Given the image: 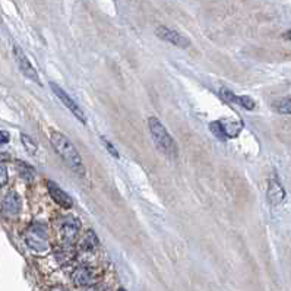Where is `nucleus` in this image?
<instances>
[{
	"instance_id": "obj_3",
	"label": "nucleus",
	"mask_w": 291,
	"mask_h": 291,
	"mask_svg": "<svg viewBox=\"0 0 291 291\" xmlns=\"http://www.w3.org/2000/svg\"><path fill=\"white\" fill-rule=\"evenodd\" d=\"M24 238L28 244V247L37 253H43V252H47L49 247H50V243H49V228L46 224L43 222H34L31 224L25 234H24Z\"/></svg>"
},
{
	"instance_id": "obj_16",
	"label": "nucleus",
	"mask_w": 291,
	"mask_h": 291,
	"mask_svg": "<svg viewBox=\"0 0 291 291\" xmlns=\"http://www.w3.org/2000/svg\"><path fill=\"white\" fill-rule=\"evenodd\" d=\"M273 109L276 113L279 114H285V116H290L291 113V106H290V98H282V100H276L273 103Z\"/></svg>"
},
{
	"instance_id": "obj_18",
	"label": "nucleus",
	"mask_w": 291,
	"mask_h": 291,
	"mask_svg": "<svg viewBox=\"0 0 291 291\" xmlns=\"http://www.w3.org/2000/svg\"><path fill=\"white\" fill-rule=\"evenodd\" d=\"M209 130H211L219 141H225V136H224V133H222V129H221V125H219L218 120L209 123Z\"/></svg>"
},
{
	"instance_id": "obj_24",
	"label": "nucleus",
	"mask_w": 291,
	"mask_h": 291,
	"mask_svg": "<svg viewBox=\"0 0 291 291\" xmlns=\"http://www.w3.org/2000/svg\"><path fill=\"white\" fill-rule=\"evenodd\" d=\"M117 291H126V290H125V288H119Z\"/></svg>"
},
{
	"instance_id": "obj_7",
	"label": "nucleus",
	"mask_w": 291,
	"mask_h": 291,
	"mask_svg": "<svg viewBox=\"0 0 291 291\" xmlns=\"http://www.w3.org/2000/svg\"><path fill=\"white\" fill-rule=\"evenodd\" d=\"M14 56H15V60H17V63H18L21 72H22L28 79H31L33 82L41 84L40 76H38V73H37V69H34L33 63L28 60V57H27V55L24 53V50H22L19 46H17V44L14 46Z\"/></svg>"
},
{
	"instance_id": "obj_2",
	"label": "nucleus",
	"mask_w": 291,
	"mask_h": 291,
	"mask_svg": "<svg viewBox=\"0 0 291 291\" xmlns=\"http://www.w3.org/2000/svg\"><path fill=\"white\" fill-rule=\"evenodd\" d=\"M148 127L151 132V136L157 145V148L167 155L168 158H177L179 155V148L173 139V136L168 133V130L164 127V125L157 119V117H149L148 119Z\"/></svg>"
},
{
	"instance_id": "obj_15",
	"label": "nucleus",
	"mask_w": 291,
	"mask_h": 291,
	"mask_svg": "<svg viewBox=\"0 0 291 291\" xmlns=\"http://www.w3.org/2000/svg\"><path fill=\"white\" fill-rule=\"evenodd\" d=\"M75 256H76L75 249L71 247V246H68V244L63 249H60V252H57V259H59L60 263H68V262L73 260Z\"/></svg>"
},
{
	"instance_id": "obj_12",
	"label": "nucleus",
	"mask_w": 291,
	"mask_h": 291,
	"mask_svg": "<svg viewBox=\"0 0 291 291\" xmlns=\"http://www.w3.org/2000/svg\"><path fill=\"white\" fill-rule=\"evenodd\" d=\"M218 122H219V125H221V129H222V133H224L225 139L238 136V133H240L241 129H243V122H240V120L222 119V120H218Z\"/></svg>"
},
{
	"instance_id": "obj_17",
	"label": "nucleus",
	"mask_w": 291,
	"mask_h": 291,
	"mask_svg": "<svg viewBox=\"0 0 291 291\" xmlns=\"http://www.w3.org/2000/svg\"><path fill=\"white\" fill-rule=\"evenodd\" d=\"M21 141H22V144H24V146H25V149L28 151L30 155H36L37 154L38 145H37V142L33 138H30L28 135H21Z\"/></svg>"
},
{
	"instance_id": "obj_23",
	"label": "nucleus",
	"mask_w": 291,
	"mask_h": 291,
	"mask_svg": "<svg viewBox=\"0 0 291 291\" xmlns=\"http://www.w3.org/2000/svg\"><path fill=\"white\" fill-rule=\"evenodd\" d=\"M50 291H69V290L65 288V287H62V285H56V287H53Z\"/></svg>"
},
{
	"instance_id": "obj_20",
	"label": "nucleus",
	"mask_w": 291,
	"mask_h": 291,
	"mask_svg": "<svg viewBox=\"0 0 291 291\" xmlns=\"http://www.w3.org/2000/svg\"><path fill=\"white\" fill-rule=\"evenodd\" d=\"M101 142H103V145H104V148L114 157V158H119L120 155H119V152H117V149L114 148V145L110 142V141H107L106 138H101Z\"/></svg>"
},
{
	"instance_id": "obj_22",
	"label": "nucleus",
	"mask_w": 291,
	"mask_h": 291,
	"mask_svg": "<svg viewBox=\"0 0 291 291\" xmlns=\"http://www.w3.org/2000/svg\"><path fill=\"white\" fill-rule=\"evenodd\" d=\"M9 139H11V136H9V133L6 130H0V145L8 144Z\"/></svg>"
},
{
	"instance_id": "obj_8",
	"label": "nucleus",
	"mask_w": 291,
	"mask_h": 291,
	"mask_svg": "<svg viewBox=\"0 0 291 291\" xmlns=\"http://www.w3.org/2000/svg\"><path fill=\"white\" fill-rule=\"evenodd\" d=\"M21 208H22V202H21V198L18 193L15 192H9L3 202H2V214L5 218H17L21 212Z\"/></svg>"
},
{
	"instance_id": "obj_13",
	"label": "nucleus",
	"mask_w": 291,
	"mask_h": 291,
	"mask_svg": "<svg viewBox=\"0 0 291 291\" xmlns=\"http://www.w3.org/2000/svg\"><path fill=\"white\" fill-rule=\"evenodd\" d=\"M284 196H285V193H284L282 186L276 180H271L269 186H268V200L272 205H278L284 200Z\"/></svg>"
},
{
	"instance_id": "obj_19",
	"label": "nucleus",
	"mask_w": 291,
	"mask_h": 291,
	"mask_svg": "<svg viewBox=\"0 0 291 291\" xmlns=\"http://www.w3.org/2000/svg\"><path fill=\"white\" fill-rule=\"evenodd\" d=\"M19 173H21V176L25 179V180H28V182H31L33 179H34V170L31 168V167H28L27 164H19Z\"/></svg>"
},
{
	"instance_id": "obj_9",
	"label": "nucleus",
	"mask_w": 291,
	"mask_h": 291,
	"mask_svg": "<svg viewBox=\"0 0 291 291\" xmlns=\"http://www.w3.org/2000/svg\"><path fill=\"white\" fill-rule=\"evenodd\" d=\"M72 282L76 285V287H88L94 282L95 279V273L94 271L90 268V266H78L73 269L72 272Z\"/></svg>"
},
{
	"instance_id": "obj_14",
	"label": "nucleus",
	"mask_w": 291,
	"mask_h": 291,
	"mask_svg": "<svg viewBox=\"0 0 291 291\" xmlns=\"http://www.w3.org/2000/svg\"><path fill=\"white\" fill-rule=\"evenodd\" d=\"M98 246V238H97V236H95V233L94 231H87L85 233V236H84V238H82V241H81V247L84 249V250H94L95 247Z\"/></svg>"
},
{
	"instance_id": "obj_21",
	"label": "nucleus",
	"mask_w": 291,
	"mask_h": 291,
	"mask_svg": "<svg viewBox=\"0 0 291 291\" xmlns=\"http://www.w3.org/2000/svg\"><path fill=\"white\" fill-rule=\"evenodd\" d=\"M8 183V170L3 164H0V187Z\"/></svg>"
},
{
	"instance_id": "obj_10",
	"label": "nucleus",
	"mask_w": 291,
	"mask_h": 291,
	"mask_svg": "<svg viewBox=\"0 0 291 291\" xmlns=\"http://www.w3.org/2000/svg\"><path fill=\"white\" fill-rule=\"evenodd\" d=\"M47 189H49V193H50L52 199H53L57 205H60V206L65 208V209H69V208L73 206L72 198H71L63 189H60L55 182H49V183H47Z\"/></svg>"
},
{
	"instance_id": "obj_1",
	"label": "nucleus",
	"mask_w": 291,
	"mask_h": 291,
	"mask_svg": "<svg viewBox=\"0 0 291 291\" xmlns=\"http://www.w3.org/2000/svg\"><path fill=\"white\" fill-rule=\"evenodd\" d=\"M50 141H52V145L56 149V152L65 160V163L69 167H72L78 173H84L85 171L82 158H81L76 146L69 141L68 136H65L60 132H52L50 133Z\"/></svg>"
},
{
	"instance_id": "obj_4",
	"label": "nucleus",
	"mask_w": 291,
	"mask_h": 291,
	"mask_svg": "<svg viewBox=\"0 0 291 291\" xmlns=\"http://www.w3.org/2000/svg\"><path fill=\"white\" fill-rule=\"evenodd\" d=\"M155 34H157L158 38H161V40H164V41H167V43L179 47V49H187V47H190V40H187L184 36H182L180 33H177L173 28L160 25V27H157Z\"/></svg>"
},
{
	"instance_id": "obj_5",
	"label": "nucleus",
	"mask_w": 291,
	"mask_h": 291,
	"mask_svg": "<svg viewBox=\"0 0 291 291\" xmlns=\"http://www.w3.org/2000/svg\"><path fill=\"white\" fill-rule=\"evenodd\" d=\"M50 87H52V90H53V92H55V95L63 103V106L79 120V122H82V123H85L87 122V119H85V114H84V111L81 110V107L76 104V101L75 100H72L68 94H66V91L63 90V88H60L57 84H55V82H50Z\"/></svg>"
},
{
	"instance_id": "obj_6",
	"label": "nucleus",
	"mask_w": 291,
	"mask_h": 291,
	"mask_svg": "<svg viewBox=\"0 0 291 291\" xmlns=\"http://www.w3.org/2000/svg\"><path fill=\"white\" fill-rule=\"evenodd\" d=\"M79 228H81V224H79V221L75 217L68 215V217L62 218L59 231H60V237L65 241V244L71 246L76 240V237L79 234Z\"/></svg>"
},
{
	"instance_id": "obj_11",
	"label": "nucleus",
	"mask_w": 291,
	"mask_h": 291,
	"mask_svg": "<svg viewBox=\"0 0 291 291\" xmlns=\"http://www.w3.org/2000/svg\"><path fill=\"white\" fill-rule=\"evenodd\" d=\"M219 94H221V97H222L224 100L231 101V103H234V104H238L240 107H243V109H246V110H253L255 106H256L255 101H253L250 97H247V95H236L234 92H231V91L227 90V88H221Z\"/></svg>"
}]
</instances>
